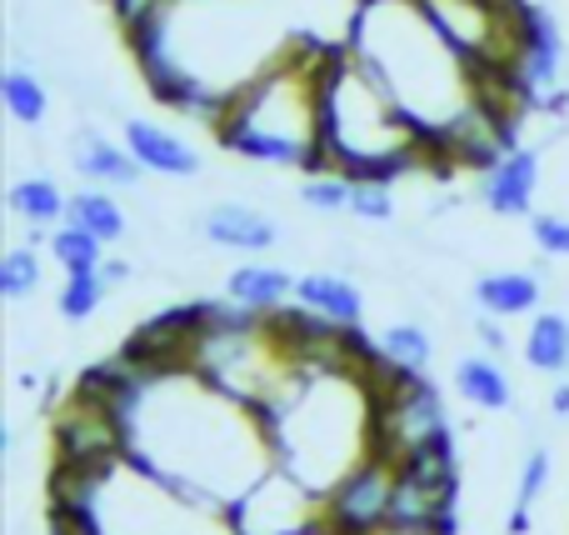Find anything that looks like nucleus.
Instances as JSON below:
<instances>
[{"label":"nucleus","instance_id":"nucleus-20","mask_svg":"<svg viewBox=\"0 0 569 535\" xmlns=\"http://www.w3.org/2000/svg\"><path fill=\"white\" fill-rule=\"evenodd\" d=\"M0 100H6V110L20 120V126H40L50 110L46 86H40V76H30L26 66H10L6 76H0Z\"/></svg>","mask_w":569,"mask_h":535},{"label":"nucleus","instance_id":"nucleus-21","mask_svg":"<svg viewBox=\"0 0 569 535\" xmlns=\"http://www.w3.org/2000/svg\"><path fill=\"white\" fill-rule=\"evenodd\" d=\"M106 240L100 236H90L86 226H76V220H70V226H60L56 236H50V256H56V266L66 270V276H76V270H100L106 266Z\"/></svg>","mask_w":569,"mask_h":535},{"label":"nucleus","instance_id":"nucleus-31","mask_svg":"<svg viewBox=\"0 0 569 535\" xmlns=\"http://www.w3.org/2000/svg\"><path fill=\"white\" fill-rule=\"evenodd\" d=\"M495 320H500V316H485L475 330H480V340H485V346H490V350H505V330L495 326Z\"/></svg>","mask_w":569,"mask_h":535},{"label":"nucleus","instance_id":"nucleus-19","mask_svg":"<svg viewBox=\"0 0 569 535\" xmlns=\"http://www.w3.org/2000/svg\"><path fill=\"white\" fill-rule=\"evenodd\" d=\"M525 360H530L535 370H545V376H560L569 370V320L565 316H535L530 336H525Z\"/></svg>","mask_w":569,"mask_h":535},{"label":"nucleus","instance_id":"nucleus-7","mask_svg":"<svg viewBox=\"0 0 569 535\" xmlns=\"http://www.w3.org/2000/svg\"><path fill=\"white\" fill-rule=\"evenodd\" d=\"M445 436H450V416H445L440 390L425 376H405L395 390L375 396V456L400 460L405 450Z\"/></svg>","mask_w":569,"mask_h":535},{"label":"nucleus","instance_id":"nucleus-2","mask_svg":"<svg viewBox=\"0 0 569 535\" xmlns=\"http://www.w3.org/2000/svg\"><path fill=\"white\" fill-rule=\"evenodd\" d=\"M350 56L390 90L430 146L480 100L475 60L435 26L420 0H360L350 20Z\"/></svg>","mask_w":569,"mask_h":535},{"label":"nucleus","instance_id":"nucleus-1","mask_svg":"<svg viewBox=\"0 0 569 535\" xmlns=\"http://www.w3.org/2000/svg\"><path fill=\"white\" fill-rule=\"evenodd\" d=\"M130 460L200 511H230L276 470L266 416L196 370L160 376L126 406Z\"/></svg>","mask_w":569,"mask_h":535},{"label":"nucleus","instance_id":"nucleus-5","mask_svg":"<svg viewBox=\"0 0 569 535\" xmlns=\"http://www.w3.org/2000/svg\"><path fill=\"white\" fill-rule=\"evenodd\" d=\"M320 146L325 166L340 176H380L395 180L415 160L430 156V140L420 136L410 116L395 106V96L350 56V46L335 50L325 70V106H320Z\"/></svg>","mask_w":569,"mask_h":535},{"label":"nucleus","instance_id":"nucleus-30","mask_svg":"<svg viewBox=\"0 0 569 535\" xmlns=\"http://www.w3.org/2000/svg\"><path fill=\"white\" fill-rule=\"evenodd\" d=\"M160 6H170V0H110V16H116L120 30H136L140 20H150Z\"/></svg>","mask_w":569,"mask_h":535},{"label":"nucleus","instance_id":"nucleus-27","mask_svg":"<svg viewBox=\"0 0 569 535\" xmlns=\"http://www.w3.org/2000/svg\"><path fill=\"white\" fill-rule=\"evenodd\" d=\"M300 200L310 210H325V216L350 210V176H340V170H310V180L300 186Z\"/></svg>","mask_w":569,"mask_h":535},{"label":"nucleus","instance_id":"nucleus-28","mask_svg":"<svg viewBox=\"0 0 569 535\" xmlns=\"http://www.w3.org/2000/svg\"><path fill=\"white\" fill-rule=\"evenodd\" d=\"M350 216L360 220H390L395 216V190L380 176H350Z\"/></svg>","mask_w":569,"mask_h":535},{"label":"nucleus","instance_id":"nucleus-13","mask_svg":"<svg viewBox=\"0 0 569 535\" xmlns=\"http://www.w3.org/2000/svg\"><path fill=\"white\" fill-rule=\"evenodd\" d=\"M76 170L86 180H100V186H140V176H146V166H140L136 156H130V146H116V140L96 136V130H86L76 146Z\"/></svg>","mask_w":569,"mask_h":535},{"label":"nucleus","instance_id":"nucleus-9","mask_svg":"<svg viewBox=\"0 0 569 535\" xmlns=\"http://www.w3.org/2000/svg\"><path fill=\"white\" fill-rule=\"evenodd\" d=\"M535 190H540V156H535L530 146L505 150V156L480 176V200L505 220L530 216Z\"/></svg>","mask_w":569,"mask_h":535},{"label":"nucleus","instance_id":"nucleus-23","mask_svg":"<svg viewBox=\"0 0 569 535\" xmlns=\"http://www.w3.org/2000/svg\"><path fill=\"white\" fill-rule=\"evenodd\" d=\"M380 350L395 360L400 370H415V376H425V366H430L435 346L430 336H425V326H415V320H400V326H390L380 336Z\"/></svg>","mask_w":569,"mask_h":535},{"label":"nucleus","instance_id":"nucleus-15","mask_svg":"<svg viewBox=\"0 0 569 535\" xmlns=\"http://www.w3.org/2000/svg\"><path fill=\"white\" fill-rule=\"evenodd\" d=\"M226 296L236 300V306H246V310H280L284 300L295 296V276L290 270H280V266H240V270H230V280H226Z\"/></svg>","mask_w":569,"mask_h":535},{"label":"nucleus","instance_id":"nucleus-11","mask_svg":"<svg viewBox=\"0 0 569 535\" xmlns=\"http://www.w3.org/2000/svg\"><path fill=\"white\" fill-rule=\"evenodd\" d=\"M210 246L220 250H270L280 240V226L256 206H240V200H226V206H210L206 220H200Z\"/></svg>","mask_w":569,"mask_h":535},{"label":"nucleus","instance_id":"nucleus-8","mask_svg":"<svg viewBox=\"0 0 569 535\" xmlns=\"http://www.w3.org/2000/svg\"><path fill=\"white\" fill-rule=\"evenodd\" d=\"M390 491H395V460L370 456L320 501V531L325 535H380L390 521Z\"/></svg>","mask_w":569,"mask_h":535},{"label":"nucleus","instance_id":"nucleus-16","mask_svg":"<svg viewBox=\"0 0 569 535\" xmlns=\"http://www.w3.org/2000/svg\"><path fill=\"white\" fill-rule=\"evenodd\" d=\"M475 300H480L485 316H530L540 306V280L530 270H495L475 286Z\"/></svg>","mask_w":569,"mask_h":535},{"label":"nucleus","instance_id":"nucleus-33","mask_svg":"<svg viewBox=\"0 0 569 535\" xmlns=\"http://www.w3.org/2000/svg\"><path fill=\"white\" fill-rule=\"evenodd\" d=\"M550 410H555V416H569V386H555V396H550Z\"/></svg>","mask_w":569,"mask_h":535},{"label":"nucleus","instance_id":"nucleus-14","mask_svg":"<svg viewBox=\"0 0 569 535\" xmlns=\"http://www.w3.org/2000/svg\"><path fill=\"white\" fill-rule=\"evenodd\" d=\"M295 300L330 320H340V326H360L365 320V296L345 276H330V270H310V276L295 280Z\"/></svg>","mask_w":569,"mask_h":535},{"label":"nucleus","instance_id":"nucleus-18","mask_svg":"<svg viewBox=\"0 0 569 535\" xmlns=\"http://www.w3.org/2000/svg\"><path fill=\"white\" fill-rule=\"evenodd\" d=\"M10 210H16L26 226H50V220H60L70 210V200L60 196V186L50 176H26L10 186Z\"/></svg>","mask_w":569,"mask_h":535},{"label":"nucleus","instance_id":"nucleus-26","mask_svg":"<svg viewBox=\"0 0 569 535\" xmlns=\"http://www.w3.org/2000/svg\"><path fill=\"white\" fill-rule=\"evenodd\" d=\"M30 290H40V256L30 246H10L0 256V296L26 300Z\"/></svg>","mask_w":569,"mask_h":535},{"label":"nucleus","instance_id":"nucleus-24","mask_svg":"<svg viewBox=\"0 0 569 535\" xmlns=\"http://www.w3.org/2000/svg\"><path fill=\"white\" fill-rule=\"evenodd\" d=\"M110 280L100 276V270H76V276H66V286H60V320H90L100 310V300H106Z\"/></svg>","mask_w":569,"mask_h":535},{"label":"nucleus","instance_id":"nucleus-6","mask_svg":"<svg viewBox=\"0 0 569 535\" xmlns=\"http://www.w3.org/2000/svg\"><path fill=\"white\" fill-rule=\"evenodd\" d=\"M126 456H130V426L120 416V406H110L96 390L76 386L66 406L56 410V420H50V460L110 470Z\"/></svg>","mask_w":569,"mask_h":535},{"label":"nucleus","instance_id":"nucleus-3","mask_svg":"<svg viewBox=\"0 0 569 535\" xmlns=\"http://www.w3.org/2000/svg\"><path fill=\"white\" fill-rule=\"evenodd\" d=\"M260 416L276 446V466H284L320 501L360 460L375 456V396L360 370L295 366V376Z\"/></svg>","mask_w":569,"mask_h":535},{"label":"nucleus","instance_id":"nucleus-12","mask_svg":"<svg viewBox=\"0 0 569 535\" xmlns=\"http://www.w3.org/2000/svg\"><path fill=\"white\" fill-rule=\"evenodd\" d=\"M126 146H130V156H136L146 170H156V176L186 180L200 170V150L186 146L176 130L156 126V120H126Z\"/></svg>","mask_w":569,"mask_h":535},{"label":"nucleus","instance_id":"nucleus-10","mask_svg":"<svg viewBox=\"0 0 569 535\" xmlns=\"http://www.w3.org/2000/svg\"><path fill=\"white\" fill-rule=\"evenodd\" d=\"M560 60H565V46H560V30L545 10H530L525 6V36H520V60H515V80L530 100L550 96L555 80H560Z\"/></svg>","mask_w":569,"mask_h":535},{"label":"nucleus","instance_id":"nucleus-34","mask_svg":"<svg viewBox=\"0 0 569 535\" xmlns=\"http://www.w3.org/2000/svg\"><path fill=\"white\" fill-rule=\"evenodd\" d=\"M380 535H450V531H405V526H385Z\"/></svg>","mask_w":569,"mask_h":535},{"label":"nucleus","instance_id":"nucleus-29","mask_svg":"<svg viewBox=\"0 0 569 535\" xmlns=\"http://www.w3.org/2000/svg\"><path fill=\"white\" fill-rule=\"evenodd\" d=\"M530 236L545 256H569V220L565 216H535L530 220Z\"/></svg>","mask_w":569,"mask_h":535},{"label":"nucleus","instance_id":"nucleus-22","mask_svg":"<svg viewBox=\"0 0 569 535\" xmlns=\"http://www.w3.org/2000/svg\"><path fill=\"white\" fill-rule=\"evenodd\" d=\"M66 220H76V226H86L90 236H100V240H120V236H126V230H130L126 210H120L110 196H100V190H80V196L70 200Z\"/></svg>","mask_w":569,"mask_h":535},{"label":"nucleus","instance_id":"nucleus-32","mask_svg":"<svg viewBox=\"0 0 569 535\" xmlns=\"http://www.w3.org/2000/svg\"><path fill=\"white\" fill-rule=\"evenodd\" d=\"M100 276H106L110 286H116V280H126V276H130V266H126V260H106V266H100Z\"/></svg>","mask_w":569,"mask_h":535},{"label":"nucleus","instance_id":"nucleus-25","mask_svg":"<svg viewBox=\"0 0 569 535\" xmlns=\"http://www.w3.org/2000/svg\"><path fill=\"white\" fill-rule=\"evenodd\" d=\"M545 486H550V450H530V460L520 466V491H515L510 535H525V531H530V506L540 501Z\"/></svg>","mask_w":569,"mask_h":535},{"label":"nucleus","instance_id":"nucleus-4","mask_svg":"<svg viewBox=\"0 0 569 535\" xmlns=\"http://www.w3.org/2000/svg\"><path fill=\"white\" fill-rule=\"evenodd\" d=\"M335 60V46L320 36H305L284 46L256 80L230 96L216 136L226 150L260 166H300L320 170V106H325V70Z\"/></svg>","mask_w":569,"mask_h":535},{"label":"nucleus","instance_id":"nucleus-17","mask_svg":"<svg viewBox=\"0 0 569 535\" xmlns=\"http://www.w3.org/2000/svg\"><path fill=\"white\" fill-rule=\"evenodd\" d=\"M455 386H460V396L480 410L510 406V380H505V370L495 366L490 356H465L460 366H455Z\"/></svg>","mask_w":569,"mask_h":535}]
</instances>
